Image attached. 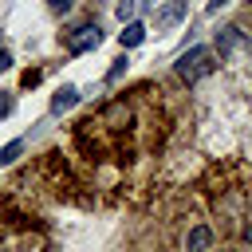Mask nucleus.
<instances>
[{
	"label": "nucleus",
	"instance_id": "obj_4",
	"mask_svg": "<svg viewBox=\"0 0 252 252\" xmlns=\"http://www.w3.org/2000/svg\"><path fill=\"white\" fill-rule=\"evenodd\" d=\"M185 0H169L165 8H158V28H173V24H181L185 20Z\"/></svg>",
	"mask_w": 252,
	"mask_h": 252
},
{
	"label": "nucleus",
	"instance_id": "obj_1",
	"mask_svg": "<svg viewBox=\"0 0 252 252\" xmlns=\"http://www.w3.org/2000/svg\"><path fill=\"white\" fill-rule=\"evenodd\" d=\"M213 71V51L205 47V43H197V47H189V51H181V59H177V75L185 79V83H197L201 75H209Z\"/></svg>",
	"mask_w": 252,
	"mask_h": 252
},
{
	"label": "nucleus",
	"instance_id": "obj_7",
	"mask_svg": "<svg viewBox=\"0 0 252 252\" xmlns=\"http://www.w3.org/2000/svg\"><path fill=\"white\" fill-rule=\"evenodd\" d=\"M142 39H146V28L130 20V24H126V32H122V47H138Z\"/></svg>",
	"mask_w": 252,
	"mask_h": 252
},
{
	"label": "nucleus",
	"instance_id": "obj_3",
	"mask_svg": "<svg viewBox=\"0 0 252 252\" xmlns=\"http://www.w3.org/2000/svg\"><path fill=\"white\" fill-rule=\"evenodd\" d=\"M209 244H213V228L197 220V224L185 232V252H209Z\"/></svg>",
	"mask_w": 252,
	"mask_h": 252
},
{
	"label": "nucleus",
	"instance_id": "obj_6",
	"mask_svg": "<svg viewBox=\"0 0 252 252\" xmlns=\"http://www.w3.org/2000/svg\"><path fill=\"white\" fill-rule=\"evenodd\" d=\"M240 39H244V35H240V28H224V32L217 35V51L224 55V51H232V47H236Z\"/></svg>",
	"mask_w": 252,
	"mask_h": 252
},
{
	"label": "nucleus",
	"instance_id": "obj_15",
	"mask_svg": "<svg viewBox=\"0 0 252 252\" xmlns=\"http://www.w3.org/2000/svg\"><path fill=\"white\" fill-rule=\"evenodd\" d=\"M244 240H248V244H252V220H248V224H244Z\"/></svg>",
	"mask_w": 252,
	"mask_h": 252
},
{
	"label": "nucleus",
	"instance_id": "obj_13",
	"mask_svg": "<svg viewBox=\"0 0 252 252\" xmlns=\"http://www.w3.org/2000/svg\"><path fill=\"white\" fill-rule=\"evenodd\" d=\"M8 67H12V55H8L4 47H0V71H8Z\"/></svg>",
	"mask_w": 252,
	"mask_h": 252
},
{
	"label": "nucleus",
	"instance_id": "obj_8",
	"mask_svg": "<svg viewBox=\"0 0 252 252\" xmlns=\"http://www.w3.org/2000/svg\"><path fill=\"white\" fill-rule=\"evenodd\" d=\"M20 150H24V142H20V138H12V142H8L4 150H0V165H8V161H16V154H20Z\"/></svg>",
	"mask_w": 252,
	"mask_h": 252
},
{
	"label": "nucleus",
	"instance_id": "obj_2",
	"mask_svg": "<svg viewBox=\"0 0 252 252\" xmlns=\"http://www.w3.org/2000/svg\"><path fill=\"white\" fill-rule=\"evenodd\" d=\"M98 39H102L98 24H79V28H75V32L67 35V51H71V55H83V51L98 47Z\"/></svg>",
	"mask_w": 252,
	"mask_h": 252
},
{
	"label": "nucleus",
	"instance_id": "obj_5",
	"mask_svg": "<svg viewBox=\"0 0 252 252\" xmlns=\"http://www.w3.org/2000/svg\"><path fill=\"white\" fill-rule=\"evenodd\" d=\"M75 98H79V91H75V87H59V91H55V98H51V114L71 110V106H75Z\"/></svg>",
	"mask_w": 252,
	"mask_h": 252
},
{
	"label": "nucleus",
	"instance_id": "obj_11",
	"mask_svg": "<svg viewBox=\"0 0 252 252\" xmlns=\"http://www.w3.org/2000/svg\"><path fill=\"white\" fill-rule=\"evenodd\" d=\"M47 8H51V12H67V8H71V0H47Z\"/></svg>",
	"mask_w": 252,
	"mask_h": 252
},
{
	"label": "nucleus",
	"instance_id": "obj_12",
	"mask_svg": "<svg viewBox=\"0 0 252 252\" xmlns=\"http://www.w3.org/2000/svg\"><path fill=\"white\" fill-rule=\"evenodd\" d=\"M39 83V71H24V87H35Z\"/></svg>",
	"mask_w": 252,
	"mask_h": 252
},
{
	"label": "nucleus",
	"instance_id": "obj_14",
	"mask_svg": "<svg viewBox=\"0 0 252 252\" xmlns=\"http://www.w3.org/2000/svg\"><path fill=\"white\" fill-rule=\"evenodd\" d=\"M228 0H209V12H217V8H224Z\"/></svg>",
	"mask_w": 252,
	"mask_h": 252
},
{
	"label": "nucleus",
	"instance_id": "obj_10",
	"mask_svg": "<svg viewBox=\"0 0 252 252\" xmlns=\"http://www.w3.org/2000/svg\"><path fill=\"white\" fill-rule=\"evenodd\" d=\"M122 67H126V59H114V67H110V75H106V79H110V83H114V79H118V75H122Z\"/></svg>",
	"mask_w": 252,
	"mask_h": 252
},
{
	"label": "nucleus",
	"instance_id": "obj_9",
	"mask_svg": "<svg viewBox=\"0 0 252 252\" xmlns=\"http://www.w3.org/2000/svg\"><path fill=\"white\" fill-rule=\"evenodd\" d=\"M134 8H138V4H134V0H118V20H122V24H126V20H130V16H134Z\"/></svg>",
	"mask_w": 252,
	"mask_h": 252
}]
</instances>
